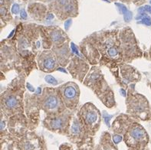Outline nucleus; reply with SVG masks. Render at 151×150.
Here are the masks:
<instances>
[{"instance_id": "5", "label": "nucleus", "mask_w": 151, "mask_h": 150, "mask_svg": "<svg viewBox=\"0 0 151 150\" xmlns=\"http://www.w3.org/2000/svg\"><path fill=\"white\" fill-rule=\"evenodd\" d=\"M95 150H118L115 146L113 139L107 133L102 135L99 144L95 148Z\"/></svg>"}, {"instance_id": "13", "label": "nucleus", "mask_w": 151, "mask_h": 150, "mask_svg": "<svg viewBox=\"0 0 151 150\" xmlns=\"http://www.w3.org/2000/svg\"><path fill=\"white\" fill-rule=\"evenodd\" d=\"M52 39L53 42H60V41L62 39V36H61V34H60L59 32H54L52 34Z\"/></svg>"}, {"instance_id": "11", "label": "nucleus", "mask_w": 151, "mask_h": 150, "mask_svg": "<svg viewBox=\"0 0 151 150\" xmlns=\"http://www.w3.org/2000/svg\"><path fill=\"white\" fill-rule=\"evenodd\" d=\"M43 65H44L45 68L48 69V70H51V69H53L55 67V61L54 58H52V57H47L45 60H44V61H43Z\"/></svg>"}, {"instance_id": "20", "label": "nucleus", "mask_w": 151, "mask_h": 150, "mask_svg": "<svg viewBox=\"0 0 151 150\" xmlns=\"http://www.w3.org/2000/svg\"><path fill=\"white\" fill-rule=\"evenodd\" d=\"M27 88H28L30 91H32V92L35 91V88H33L32 86H31L30 84H27Z\"/></svg>"}, {"instance_id": "15", "label": "nucleus", "mask_w": 151, "mask_h": 150, "mask_svg": "<svg viewBox=\"0 0 151 150\" xmlns=\"http://www.w3.org/2000/svg\"><path fill=\"white\" fill-rule=\"evenodd\" d=\"M59 150H72V146L68 143H64V144L61 145Z\"/></svg>"}, {"instance_id": "8", "label": "nucleus", "mask_w": 151, "mask_h": 150, "mask_svg": "<svg viewBox=\"0 0 151 150\" xmlns=\"http://www.w3.org/2000/svg\"><path fill=\"white\" fill-rule=\"evenodd\" d=\"M78 97V90L74 85H68L64 90V97L67 101L74 100Z\"/></svg>"}, {"instance_id": "6", "label": "nucleus", "mask_w": 151, "mask_h": 150, "mask_svg": "<svg viewBox=\"0 0 151 150\" xmlns=\"http://www.w3.org/2000/svg\"><path fill=\"white\" fill-rule=\"evenodd\" d=\"M19 142L15 137H3L1 139V150H20Z\"/></svg>"}, {"instance_id": "14", "label": "nucleus", "mask_w": 151, "mask_h": 150, "mask_svg": "<svg viewBox=\"0 0 151 150\" xmlns=\"http://www.w3.org/2000/svg\"><path fill=\"white\" fill-rule=\"evenodd\" d=\"M45 80L46 82H48V84H57L58 81L55 79V78L52 76H46L45 77Z\"/></svg>"}, {"instance_id": "25", "label": "nucleus", "mask_w": 151, "mask_h": 150, "mask_svg": "<svg viewBox=\"0 0 151 150\" xmlns=\"http://www.w3.org/2000/svg\"><path fill=\"white\" fill-rule=\"evenodd\" d=\"M144 150H148V149H144Z\"/></svg>"}, {"instance_id": "23", "label": "nucleus", "mask_w": 151, "mask_h": 150, "mask_svg": "<svg viewBox=\"0 0 151 150\" xmlns=\"http://www.w3.org/2000/svg\"><path fill=\"white\" fill-rule=\"evenodd\" d=\"M121 93H122L123 96L126 95V93H125V91H124V90H121Z\"/></svg>"}, {"instance_id": "22", "label": "nucleus", "mask_w": 151, "mask_h": 150, "mask_svg": "<svg viewBox=\"0 0 151 150\" xmlns=\"http://www.w3.org/2000/svg\"><path fill=\"white\" fill-rule=\"evenodd\" d=\"M6 13V9H5V8H1V15H4Z\"/></svg>"}, {"instance_id": "12", "label": "nucleus", "mask_w": 151, "mask_h": 150, "mask_svg": "<svg viewBox=\"0 0 151 150\" xmlns=\"http://www.w3.org/2000/svg\"><path fill=\"white\" fill-rule=\"evenodd\" d=\"M107 54H108L110 57H115L118 55V50L115 47H111V48H110L109 49L107 50Z\"/></svg>"}, {"instance_id": "1", "label": "nucleus", "mask_w": 151, "mask_h": 150, "mask_svg": "<svg viewBox=\"0 0 151 150\" xmlns=\"http://www.w3.org/2000/svg\"><path fill=\"white\" fill-rule=\"evenodd\" d=\"M124 142L128 150H144L149 142V136L141 126L134 124L124 134Z\"/></svg>"}, {"instance_id": "10", "label": "nucleus", "mask_w": 151, "mask_h": 150, "mask_svg": "<svg viewBox=\"0 0 151 150\" xmlns=\"http://www.w3.org/2000/svg\"><path fill=\"white\" fill-rule=\"evenodd\" d=\"M4 103H5V104H6V106L7 107V108L12 109L17 106L18 100L15 97L10 96V97L6 98V100H5V102Z\"/></svg>"}, {"instance_id": "17", "label": "nucleus", "mask_w": 151, "mask_h": 150, "mask_svg": "<svg viewBox=\"0 0 151 150\" xmlns=\"http://www.w3.org/2000/svg\"><path fill=\"white\" fill-rule=\"evenodd\" d=\"M19 11V6L17 4H15L13 6H12V12L14 14H17Z\"/></svg>"}, {"instance_id": "24", "label": "nucleus", "mask_w": 151, "mask_h": 150, "mask_svg": "<svg viewBox=\"0 0 151 150\" xmlns=\"http://www.w3.org/2000/svg\"><path fill=\"white\" fill-rule=\"evenodd\" d=\"M53 19V16H52V15H48V17H47V19H48V20H49V19Z\"/></svg>"}, {"instance_id": "4", "label": "nucleus", "mask_w": 151, "mask_h": 150, "mask_svg": "<svg viewBox=\"0 0 151 150\" xmlns=\"http://www.w3.org/2000/svg\"><path fill=\"white\" fill-rule=\"evenodd\" d=\"M46 127L54 132L67 133L68 119L65 116H57L45 121Z\"/></svg>"}, {"instance_id": "21", "label": "nucleus", "mask_w": 151, "mask_h": 150, "mask_svg": "<svg viewBox=\"0 0 151 150\" xmlns=\"http://www.w3.org/2000/svg\"><path fill=\"white\" fill-rule=\"evenodd\" d=\"M70 25H71V20H68V21H67L65 23V28L66 29H68L69 28V26H70Z\"/></svg>"}, {"instance_id": "19", "label": "nucleus", "mask_w": 151, "mask_h": 150, "mask_svg": "<svg viewBox=\"0 0 151 150\" xmlns=\"http://www.w3.org/2000/svg\"><path fill=\"white\" fill-rule=\"evenodd\" d=\"M21 17L22 18V19H25L27 18V15H26V12H25L24 10H22L21 11Z\"/></svg>"}, {"instance_id": "7", "label": "nucleus", "mask_w": 151, "mask_h": 150, "mask_svg": "<svg viewBox=\"0 0 151 150\" xmlns=\"http://www.w3.org/2000/svg\"><path fill=\"white\" fill-rule=\"evenodd\" d=\"M59 104V99L55 94H49L44 100V107L46 110H53L56 109Z\"/></svg>"}, {"instance_id": "18", "label": "nucleus", "mask_w": 151, "mask_h": 150, "mask_svg": "<svg viewBox=\"0 0 151 150\" xmlns=\"http://www.w3.org/2000/svg\"><path fill=\"white\" fill-rule=\"evenodd\" d=\"M68 0H59L58 1L61 6H66L68 4Z\"/></svg>"}, {"instance_id": "16", "label": "nucleus", "mask_w": 151, "mask_h": 150, "mask_svg": "<svg viewBox=\"0 0 151 150\" xmlns=\"http://www.w3.org/2000/svg\"><path fill=\"white\" fill-rule=\"evenodd\" d=\"M104 118L105 123L107 124V126H110V120L112 118V116H109V115H107V114L106 113V114H104Z\"/></svg>"}, {"instance_id": "2", "label": "nucleus", "mask_w": 151, "mask_h": 150, "mask_svg": "<svg viewBox=\"0 0 151 150\" xmlns=\"http://www.w3.org/2000/svg\"><path fill=\"white\" fill-rule=\"evenodd\" d=\"M20 150H46L45 143L42 137L34 133H28L19 142Z\"/></svg>"}, {"instance_id": "9", "label": "nucleus", "mask_w": 151, "mask_h": 150, "mask_svg": "<svg viewBox=\"0 0 151 150\" xmlns=\"http://www.w3.org/2000/svg\"><path fill=\"white\" fill-rule=\"evenodd\" d=\"M77 150H95L91 138L86 137L81 143H78Z\"/></svg>"}, {"instance_id": "3", "label": "nucleus", "mask_w": 151, "mask_h": 150, "mask_svg": "<svg viewBox=\"0 0 151 150\" xmlns=\"http://www.w3.org/2000/svg\"><path fill=\"white\" fill-rule=\"evenodd\" d=\"M84 134H85V129L84 126L82 123H81V122L77 118H75L70 127L68 129L67 135L68 139L73 143L78 144L85 139Z\"/></svg>"}]
</instances>
